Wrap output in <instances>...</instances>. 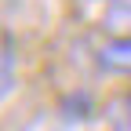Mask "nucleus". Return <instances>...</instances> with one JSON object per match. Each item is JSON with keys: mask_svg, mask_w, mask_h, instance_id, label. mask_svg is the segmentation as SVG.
I'll return each instance as SVG.
<instances>
[{"mask_svg": "<svg viewBox=\"0 0 131 131\" xmlns=\"http://www.w3.org/2000/svg\"><path fill=\"white\" fill-rule=\"evenodd\" d=\"M95 62L102 66L106 73L127 77V80H131V33H120V37L102 40V44H98V51H95Z\"/></svg>", "mask_w": 131, "mask_h": 131, "instance_id": "f257e3e1", "label": "nucleus"}, {"mask_svg": "<svg viewBox=\"0 0 131 131\" xmlns=\"http://www.w3.org/2000/svg\"><path fill=\"white\" fill-rule=\"evenodd\" d=\"M15 88V44L7 29H0V98Z\"/></svg>", "mask_w": 131, "mask_h": 131, "instance_id": "f03ea898", "label": "nucleus"}, {"mask_svg": "<svg viewBox=\"0 0 131 131\" xmlns=\"http://www.w3.org/2000/svg\"><path fill=\"white\" fill-rule=\"evenodd\" d=\"M106 120H109V131H131V91L117 95L106 106Z\"/></svg>", "mask_w": 131, "mask_h": 131, "instance_id": "7ed1b4c3", "label": "nucleus"}, {"mask_svg": "<svg viewBox=\"0 0 131 131\" xmlns=\"http://www.w3.org/2000/svg\"><path fill=\"white\" fill-rule=\"evenodd\" d=\"M102 4H131V0H102Z\"/></svg>", "mask_w": 131, "mask_h": 131, "instance_id": "20e7f679", "label": "nucleus"}]
</instances>
